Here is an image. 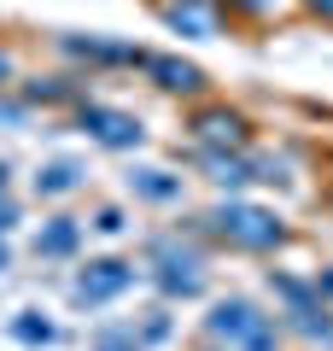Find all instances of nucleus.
<instances>
[{
  "mask_svg": "<svg viewBox=\"0 0 333 351\" xmlns=\"http://www.w3.org/2000/svg\"><path fill=\"white\" fill-rule=\"evenodd\" d=\"M240 6H251V12H263V6H269V0H240Z\"/></svg>",
  "mask_w": 333,
  "mask_h": 351,
  "instance_id": "16",
  "label": "nucleus"
},
{
  "mask_svg": "<svg viewBox=\"0 0 333 351\" xmlns=\"http://www.w3.org/2000/svg\"><path fill=\"white\" fill-rule=\"evenodd\" d=\"M0 188H6V164H0Z\"/></svg>",
  "mask_w": 333,
  "mask_h": 351,
  "instance_id": "17",
  "label": "nucleus"
},
{
  "mask_svg": "<svg viewBox=\"0 0 333 351\" xmlns=\"http://www.w3.org/2000/svg\"><path fill=\"white\" fill-rule=\"evenodd\" d=\"M210 170H217L222 188H240V182H251V170H246V164H234V158H210Z\"/></svg>",
  "mask_w": 333,
  "mask_h": 351,
  "instance_id": "10",
  "label": "nucleus"
},
{
  "mask_svg": "<svg viewBox=\"0 0 333 351\" xmlns=\"http://www.w3.org/2000/svg\"><path fill=\"white\" fill-rule=\"evenodd\" d=\"M310 6H316V12H328V18H333V0H310Z\"/></svg>",
  "mask_w": 333,
  "mask_h": 351,
  "instance_id": "15",
  "label": "nucleus"
},
{
  "mask_svg": "<svg viewBox=\"0 0 333 351\" xmlns=\"http://www.w3.org/2000/svg\"><path fill=\"white\" fill-rule=\"evenodd\" d=\"M193 129H199L205 141H228V147H240V141H246V129H240V117H234V112H205Z\"/></svg>",
  "mask_w": 333,
  "mask_h": 351,
  "instance_id": "8",
  "label": "nucleus"
},
{
  "mask_svg": "<svg viewBox=\"0 0 333 351\" xmlns=\"http://www.w3.org/2000/svg\"><path fill=\"white\" fill-rule=\"evenodd\" d=\"M76 182H82V170H76L71 158H59V164H47V170L36 176V188H41V193H71Z\"/></svg>",
  "mask_w": 333,
  "mask_h": 351,
  "instance_id": "9",
  "label": "nucleus"
},
{
  "mask_svg": "<svg viewBox=\"0 0 333 351\" xmlns=\"http://www.w3.org/2000/svg\"><path fill=\"white\" fill-rule=\"evenodd\" d=\"M158 281H164V293H199V258L193 252H175V246H164V269H158Z\"/></svg>",
  "mask_w": 333,
  "mask_h": 351,
  "instance_id": "4",
  "label": "nucleus"
},
{
  "mask_svg": "<svg viewBox=\"0 0 333 351\" xmlns=\"http://www.w3.org/2000/svg\"><path fill=\"white\" fill-rule=\"evenodd\" d=\"M210 223H217L228 240H240V246H275V240H281V217L258 211V205H222Z\"/></svg>",
  "mask_w": 333,
  "mask_h": 351,
  "instance_id": "1",
  "label": "nucleus"
},
{
  "mask_svg": "<svg viewBox=\"0 0 333 351\" xmlns=\"http://www.w3.org/2000/svg\"><path fill=\"white\" fill-rule=\"evenodd\" d=\"M129 188H135L140 199H175L182 182H175L170 170H135V176H129Z\"/></svg>",
  "mask_w": 333,
  "mask_h": 351,
  "instance_id": "7",
  "label": "nucleus"
},
{
  "mask_svg": "<svg viewBox=\"0 0 333 351\" xmlns=\"http://www.w3.org/2000/svg\"><path fill=\"white\" fill-rule=\"evenodd\" d=\"M18 339H53V328H47V322H29V316H24V322H18Z\"/></svg>",
  "mask_w": 333,
  "mask_h": 351,
  "instance_id": "12",
  "label": "nucleus"
},
{
  "mask_svg": "<svg viewBox=\"0 0 333 351\" xmlns=\"http://www.w3.org/2000/svg\"><path fill=\"white\" fill-rule=\"evenodd\" d=\"M129 263H117V258H99V263H88L82 276H76V299L82 304H99V299H111V293H123L129 287Z\"/></svg>",
  "mask_w": 333,
  "mask_h": 351,
  "instance_id": "3",
  "label": "nucleus"
},
{
  "mask_svg": "<svg viewBox=\"0 0 333 351\" xmlns=\"http://www.w3.org/2000/svg\"><path fill=\"white\" fill-rule=\"evenodd\" d=\"M76 234H82V228H76L71 217H53V223L36 234V252H41V258H64V252L76 246Z\"/></svg>",
  "mask_w": 333,
  "mask_h": 351,
  "instance_id": "6",
  "label": "nucleus"
},
{
  "mask_svg": "<svg viewBox=\"0 0 333 351\" xmlns=\"http://www.w3.org/2000/svg\"><path fill=\"white\" fill-rule=\"evenodd\" d=\"M147 71L158 76V88H175V94H187V88L205 82V76H199V64H187V59H147Z\"/></svg>",
  "mask_w": 333,
  "mask_h": 351,
  "instance_id": "5",
  "label": "nucleus"
},
{
  "mask_svg": "<svg viewBox=\"0 0 333 351\" xmlns=\"http://www.w3.org/2000/svg\"><path fill=\"white\" fill-rule=\"evenodd\" d=\"M6 71H12V64H6V59H0V76H6Z\"/></svg>",
  "mask_w": 333,
  "mask_h": 351,
  "instance_id": "19",
  "label": "nucleus"
},
{
  "mask_svg": "<svg viewBox=\"0 0 333 351\" xmlns=\"http://www.w3.org/2000/svg\"><path fill=\"white\" fill-rule=\"evenodd\" d=\"M170 24L187 29V36H205V12L199 6H170Z\"/></svg>",
  "mask_w": 333,
  "mask_h": 351,
  "instance_id": "11",
  "label": "nucleus"
},
{
  "mask_svg": "<svg viewBox=\"0 0 333 351\" xmlns=\"http://www.w3.org/2000/svg\"><path fill=\"white\" fill-rule=\"evenodd\" d=\"M0 228H12V205L6 199H0Z\"/></svg>",
  "mask_w": 333,
  "mask_h": 351,
  "instance_id": "14",
  "label": "nucleus"
},
{
  "mask_svg": "<svg viewBox=\"0 0 333 351\" xmlns=\"http://www.w3.org/2000/svg\"><path fill=\"white\" fill-rule=\"evenodd\" d=\"M0 269H6V246H0Z\"/></svg>",
  "mask_w": 333,
  "mask_h": 351,
  "instance_id": "18",
  "label": "nucleus"
},
{
  "mask_svg": "<svg viewBox=\"0 0 333 351\" xmlns=\"http://www.w3.org/2000/svg\"><path fill=\"white\" fill-rule=\"evenodd\" d=\"M82 129L99 147H140V123L129 112H111V106H82Z\"/></svg>",
  "mask_w": 333,
  "mask_h": 351,
  "instance_id": "2",
  "label": "nucleus"
},
{
  "mask_svg": "<svg viewBox=\"0 0 333 351\" xmlns=\"http://www.w3.org/2000/svg\"><path fill=\"white\" fill-rule=\"evenodd\" d=\"M99 351H135V339L129 334H99Z\"/></svg>",
  "mask_w": 333,
  "mask_h": 351,
  "instance_id": "13",
  "label": "nucleus"
}]
</instances>
